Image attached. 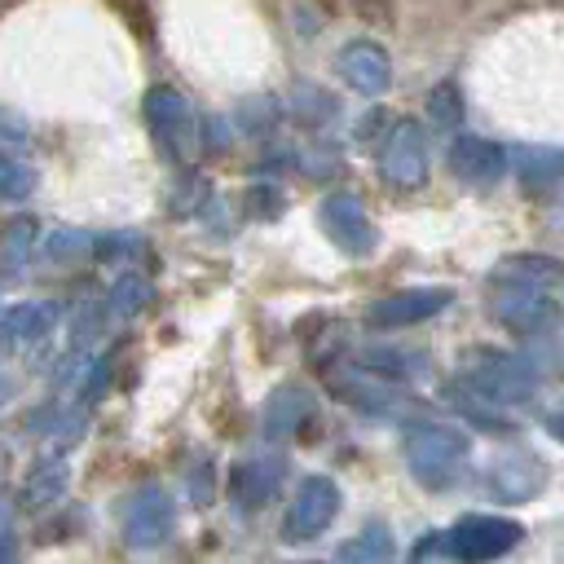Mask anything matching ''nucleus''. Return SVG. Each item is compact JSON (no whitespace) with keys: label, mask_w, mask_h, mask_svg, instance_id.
<instances>
[{"label":"nucleus","mask_w":564,"mask_h":564,"mask_svg":"<svg viewBox=\"0 0 564 564\" xmlns=\"http://www.w3.org/2000/svg\"><path fill=\"white\" fill-rule=\"evenodd\" d=\"M401 458L410 467V476L432 489V494H449L463 476H467V458H471V441L449 427V423H414L401 436Z\"/></svg>","instance_id":"nucleus-1"},{"label":"nucleus","mask_w":564,"mask_h":564,"mask_svg":"<svg viewBox=\"0 0 564 564\" xmlns=\"http://www.w3.org/2000/svg\"><path fill=\"white\" fill-rule=\"evenodd\" d=\"M463 379L467 388L485 392L498 405H520V401H533L538 392V375L520 357L498 352V348H471L463 357Z\"/></svg>","instance_id":"nucleus-2"},{"label":"nucleus","mask_w":564,"mask_h":564,"mask_svg":"<svg viewBox=\"0 0 564 564\" xmlns=\"http://www.w3.org/2000/svg\"><path fill=\"white\" fill-rule=\"evenodd\" d=\"M172 524H176V507H172V494L154 480L145 485H132L119 502V533L132 551H154L172 538Z\"/></svg>","instance_id":"nucleus-3"},{"label":"nucleus","mask_w":564,"mask_h":564,"mask_svg":"<svg viewBox=\"0 0 564 564\" xmlns=\"http://www.w3.org/2000/svg\"><path fill=\"white\" fill-rule=\"evenodd\" d=\"M524 538V529L507 516H489V511H471V516H458L445 533V551L458 560V564H485V560H498L507 555L516 542Z\"/></svg>","instance_id":"nucleus-4"},{"label":"nucleus","mask_w":564,"mask_h":564,"mask_svg":"<svg viewBox=\"0 0 564 564\" xmlns=\"http://www.w3.org/2000/svg\"><path fill=\"white\" fill-rule=\"evenodd\" d=\"M339 516V485L330 476H304L286 516H282V542L286 546H304L317 533L330 529V520Z\"/></svg>","instance_id":"nucleus-5"},{"label":"nucleus","mask_w":564,"mask_h":564,"mask_svg":"<svg viewBox=\"0 0 564 564\" xmlns=\"http://www.w3.org/2000/svg\"><path fill=\"white\" fill-rule=\"evenodd\" d=\"M546 480H551V471H546V463L538 454H502L480 476L485 494L498 498V502H529V498H538L546 489Z\"/></svg>","instance_id":"nucleus-6"},{"label":"nucleus","mask_w":564,"mask_h":564,"mask_svg":"<svg viewBox=\"0 0 564 564\" xmlns=\"http://www.w3.org/2000/svg\"><path fill=\"white\" fill-rule=\"evenodd\" d=\"M286 476V458L282 454H251V458H238L234 471H229V494L242 511H260L264 502H273L278 485Z\"/></svg>","instance_id":"nucleus-7"},{"label":"nucleus","mask_w":564,"mask_h":564,"mask_svg":"<svg viewBox=\"0 0 564 564\" xmlns=\"http://www.w3.org/2000/svg\"><path fill=\"white\" fill-rule=\"evenodd\" d=\"M449 304L445 291H401V295H388V300H375L366 308V322L379 326V330H392V326H414V322H427L432 313H441Z\"/></svg>","instance_id":"nucleus-8"},{"label":"nucleus","mask_w":564,"mask_h":564,"mask_svg":"<svg viewBox=\"0 0 564 564\" xmlns=\"http://www.w3.org/2000/svg\"><path fill=\"white\" fill-rule=\"evenodd\" d=\"M313 419H317V401L295 383L273 388V397L264 401V436L269 441H286L300 432V423H313Z\"/></svg>","instance_id":"nucleus-9"},{"label":"nucleus","mask_w":564,"mask_h":564,"mask_svg":"<svg viewBox=\"0 0 564 564\" xmlns=\"http://www.w3.org/2000/svg\"><path fill=\"white\" fill-rule=\"evenodd\" d=\"M339 397L352 401L357 410H366V414H383V419H401V414L414 410L410 392H405V388H392L388 379H375V383H366V379H348V383H339Z\"/></svg>","instance_id":"nucleus-10"},{"label":"nucleus","mask_w":564,"mask_h":564,"mask_svg":"<svg viewBox=\"0 0 564 564\" xmlns=\"http://www.w3.org/2000/svg\"><path fill=\"white\" fill-rule=\"evenodd\" d=\"M335 564H397V538L388 524L370 520L366 529H357L352 538L339 542Z\"/></svg>","instance_id":"nucleus-11"},{"label":"nucleus","mask_w":564,"mask_h":564,"mask_svg":"<svg viewBox=\"0 0 564 564\" xmlns=\"http://www.w3.org/2000/svg\"><path fill=\"white\" fill-rule=\"evenodd\" d=\"M322 220H326L330 238H335L344 251H357V256H366V251H370L375 229L366 225V216H361V207H357L352 198H330V203H326V212H322Z\"/></svg>","instance_id":"nucleus-12"},{"label":"nucleus","mask_w":564,"mask_h":564,"mask_svg":"<svg viewBox=\"0 0 564 564\" xmlns=\"http://www.w3.org/2000/svg\"><path fill=\"white\" fill-rule=\"evenodd\" d=\"M445 401L463 414V419H471L480 432H498V436H511L516 432V423L498 410V401H489L485 392H476V388H449L445 392Z\"/></svg>","instance_id":"nucleus-13"},{"label":"nucleus","mask_w":564,"mask_h":564,"mask_svg":"<svg viewBox=\"0 0 564 564\" xmlns=\"http://www.w3.org/2000/svg\"><path fill=\"white\" fill-rule=\"evenodd\" d=\"M53 322H57L53 304H18V308H9L4 330H9L13 344H35V339H44L53 330Z\"/></svg>","instance_id":"nucleus-14"},{"label":"nucleus","mask_w":564,"mask_h":564,"mask_svg":"<svg viewBox=\"0 0 564 564\" xmlns=\"http://www.w3.org/2000/svg\"><path fill=\"white\" fill-rule=\"evenodd\" d=\"M62 489H66V463L62 458H40L31 467V476H26V498L31 502H48Z\"/></svg>","instance_id":"nucleus-15"},{"label":"nucleus","mask_w":564,"mask_h":564,"mask_svg":"<svg viewBox=\"0 0 564 564\" xmlns=\"http://www.w3.org/2000/svg\"><path fill=\"white\" fill-rule=\"evenodd\" d=\"M454 167H458L463 176H480V181H485V176L498 172V154L485 150V145H471V141H467V145L454 150Z\"/></svg>","instance_id":"nucleus-16"},{"label":"nucleus","mask_w":564,"mask_h":564,"mask_svg":"<svg viewBox=\"0 0 564 564\" xmlns=\"http://www.w3.org/2000/svg\"><path fill=\"white\" fill-rule=\"evenodd\" d=\"M361 361L375 366V370H383V375H419V361H410L405 348H366Z\"/></svg>","instance_id":"nucleus-17"},{"label":"nucleus","mask_w":564,"mask_h":564,"mask_svg":"<svg viewBox=\"0 0 564 564\" xmlns=\"http://www.w3.org/2000/svg\"><path fill=\"white\" fill-rule=\"evenodd\" d=\"M26 185H31L26 172L13 167L9 159H0V194H4V198H18V194H26Z\"/></svg>","instance_id":"nucleus-18"},{"label":"nucleus","mask_w":564,"mask_h":564,"mask_svg":"<svg viewBox=\"0 0 564 564\" xmlns=\"http://www.w3.org/2000/svg\"><path fill=\"white\" fill-rule=\"evenodd\" d=\"M26 238H31V225H26V220H13V225L4 229V256H9V260H22Z\"/></svg>","instance_id":"nucleus-19"},{"label":"nucleus","mask_w":564,"mask_h":564,"mask_svg":"<svg viewBox=\"0 0 564 564\" xmlns=\"http://www.w3.org/2000/svg\"><path fill=\"white\" fill-rule=\"evenodd\" d=\"M13 392H18V383H13L9 375H0V405H9V401H13Z\"/></svg>","instance_id":"nucleus-20"}]
</instances>
